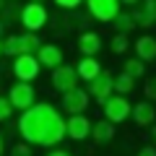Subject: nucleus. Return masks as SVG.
<instances>
[{"label":"nucleus","instance_id":"nucleus-1","mask_svg":"<svg viewBox=\"0 0 156 156\" xmlns=\"http://www.w3.org/2000/svg\"><path fill=\"white\" fill-rule=\"evenodd\" d=\"M18 135L29 146L55 148L60 140H65V117L50 101H34L18 117Z\"/></svg>","mask_w":156,"mask_h":156},{"label":"nucleus","instance_id":"nucleus-2","mask_svg":"<svg viewBox=\"0 0 156 156\" xmlns=\"http://www.w3.org/2000/svg\"><path fill=\"white\" fill-rule=\"evenodd\" d=\"M18 21H21V26L26 29V31L37 34L39 29H44V26H47V21H50V13H47L44 3H31V0H29L26 5L18 11Z\"/></svg>","mask_w":156,"mask_h":156},{"label":"nucleus","instance_id":"nucleus-3","mask_svg":"<svg viewBox=\"0 0 156 156\" xmlns=\"http://www.w3.org/2000/svg\"><path fill=\"white\" fill-rule=\"evenodd\" d=\"M101 109H104V120L112 125H120L125 120H130V101L122 94H112L101 101Z\"/></svg>","mask_w":156,"mask_h":156},{"label":"nucleus","instance_id":"nucleus-4","mask_svg":"<svg viewBox=\"0 0 156 156\" xmlns=\"http://www.w3.org/2000/svg\"><path fill=\"white\" fill-rule=\"evenodd\" d=\"M5 96H8V101H11V107L18 109V112L29 109V107L37 101V91H34V86L29 83V81H13Z\"/></svg>","mask_w":156,"mask_h":156},{"label":"nucleus","instance_id":"nucleus-5","mask_svg":"<svg viewBox=\"0 0 156 156\" xmlns=\"http://www.w3.org/2000/svg\"><path fill=\"white\" fill-rule=\"evenodd\" d=\"M11 70H13V76H16L18 81H29V83H31L34 78H39L42 65L37 62L34 55H16L13 62H11Z\"/></svg>","mask_w":156,"mask_h":156},{"label":"nucleus","instance_id":"nucleus-6","mask_svg":"<svg viewBox=\"0 0 156 156\" xmlns=\"http://www.w3.org/2000/svg\"><path fill=\"white\" fill-rule=\"evenodd\" d=\"M60 104H62V109H65L68 115H83V112L89 109V104H91V96H89L86 89H78L76 86V89H70V91L62 94Z\"/></svg>","mask_w":156,"mask_h":156},{"label":"nucleus","instance_id":"nucleus-7","mask_svg":"<svg viewBox=\"0 0 156 156\" xmlns=\"http://www.w3.org/2000/svg\"><path fill=\"white\" fill-rule=\"evenodd\" d=\"M86 8H89L91 18L101 23H112V18L120 11V0H86Z\"/></svg>","mask_w":156,"mask_h":156},{"label":"nucleus","instance_id":"nucleus-8","mask_svg":"<svg viewBox=\"0 0 156 156\" xmlns=\"http://www.w3.org/2000/svg\"><path fill=\"white\" fill-rule=\"evenodd\" d=\"M78 86V76H76V68L73 65H57L55 70H52V89L60 91V94H65V91L76 89Z\"/></svg>","mask_w":156,"mask_h":156},{"label":"nucleus","instance_id":"nucleus-9","mask_svg":"<svg viewBox=\"0 0 156 156\" xmlns=\"http://www.w3.org/2000/svg\"><path fill=\"white\" fill-rule=\"evenodd\" d=\"M112 94H115V91H112V73L101 68L99 76L89 81V96H91L94 101H99V104H101V101H104L107 96H112Z\"/></svg>","mask_w":156,"mask_h":156},{"label":"nucleus","instance_id":"nucleus-10","mask_svg":"<svg viewBox=\"0 0 156 156\" xmlns=\"http://www.w3.org/2000/svg\"><path fill=\"white\" fill-rule=\"evenodd\" d=\"M91 133V120L86 115H70L65 120V138L70 140H86Z\"/></svg>","mask_w":156,"mask_h":156},{"label":"nucleus","instance_id":"nucleus-11","mask_svg":"<svg viewBox=\"0 0 156 156\" xmlns=\"http://www.w3.org/2000/svg\"><path fill=\"white\" fill-rule=\"evenodd\" d=\"M34 57H37V62L42 68H50V70H55L57 65H62V50L57 44H39V50L34 52Z\"/></svg>","mask_w":156,"mask_h":156},{"label":"nucleus","instance_id":"nucleus-12","mask_svg":"<svg viewBox=\"0 0 156 156\" xmlns=\"http://www.w3.org/2000/svg\"><path fill=\"white\" fill-rule=\"evenodd\" d=\"M130 120H133L138 128H148V125H154V120H156L154 101H135V104H130Z\"/></svg>","mask_w":156,"mask_h":156},{"label":"nucleus","instance_id":"nucleus-13","mask_svg":"<svg viewBox=\"0 0 156 156\" xmlns=\"http://www.w3.org/2000/svg\"><path fill=\"white\" fill-rule=\"evenodd\" d=\"M101 47H104V42L96 31H83L78 37V52L83 57H96L101 52Z\"/></svg>","mask_w":156,"mask_h":156},{"label":"nucleus","instance_id":"nucleus-14","mask_svg":"<svg viewBox=\"0 0 156 156\" xmlns=\"http://www.w3.org/2000/svg\"><path fill=\"white\" fill-rule=\"evenodd\" d=\"M89 138L94 140V143H99V146L112 143V138H115V125L107 122V120H96V122H91V133H89Z\"/></svg>","mask_w":156,"mask_h":156},{"label":"nucleus","instance_id":"nucleus-15","mask_svg":"<svg viewBox=\"0 0 156 156\" xmlns=\"http://www.w3.org/2000/svg\"><path fill=\"white\" fill-rule=\"evenodd\" d=\"M133 50H135V57H138V60L151 62V60H156V39L154 37H138L135 44H133Z\"/></svg>","mask_w":156,"mask_h":156},{"label":"nucleus","instance_id":"nucleus-16","mask_svg":"<svg viewBox=\"0 0 156 156\" xmlns=\"http://www.w3.org/2000/svg\"><path fill=\"white\" fill-rule=\"evenodd\" d=\"M73 68H76V76L81 78V81H86V83H89L91 78H96L99 70H101V65H99L96 57H81L78 65H73Z\"/></svg>","mask_w":156,"mask_h":156},{"label":"nucleus","instance_id":"nucleus-17","mask_svg":"<svg viewBox=\"0 0 156 156\" xmlns=\"http://www.w3.org/2000/svg\"><path fill=\"white\" fill-rule=\"evenodd\" d=\"M39 44H42V39L37 34H31V31L18 34V55H34L39 50Z\"/></svg>","mask_w":156,"mask_h":156},{"label":"nucleus","instance_id":"nucleus-18","mask_svg":"<svg viewBox=\"0 0 156 156\" xmlns=\"http://www.w3.org/2000/svg\"><path fill=\"white\" fill-rule=\"evenodd\" d=\"M133 89H135V81L128 76V73L112 76V91H115V94H122V96H128V94H133Z\"/></svg>","mask_w":156,"mask_h":156},{"label":"nucleus","instance_id":"nucleus-19","mask_svg":"<svg viewBox=\"0 0 156 156\" xmlns=\"http://www.w3.org/2000/svg\"><path fill=\"white\" fill-rule=\"evenodd\" d=\"M112 23H115L117 34H130L135 29V21H133V13L130 11H117V16L112 18Z\"/></svg>","mask_w":156,"mask_h":156},{"label":"nucleus","instance_id":"nucleus-20","mask_svg":"<svg viewBox=\"0 0 156 156\" xmlns=\"http://www.w3.org/2000/svg\"><path fill=\"white\" fill-rule=\"evenodd\" d=\"M122 73H128L133 81H138V78L146 76V62L138 60V57H128V60L122 62Z\"/></svg>","mask_w":156,"mask_h":156},{"label":"nucleus","instance_id":"nucleus-21","mask_svg":"<svg viewBox=\"0 0 156 156\" xmlns=\"http://www.w3.org/2000/svg\"><path fill=\"white\" fill-rule=\"evenodd\" d=\"M109 50L115 52V55H125V52L130 50V37L128 34H115V37L109 39Z\"/></svg>","mask_w":156,"mask_h":156},{"label":"nucleus","instance_id":"nucleus-22","mask_svg":"<svg viewBox=\"0 0 156 156\" xmlns=\"http://www.w3.org/2000/svg\"><path fill=\"white\" fill-rule=\"evenodd\" d=\"M0 47H3V55L5 57H16L18 55V34H5L0 39Z\"/></svg>","mask_w":156,"mask_h":156},{"label":"nucleus","instance_id":"nucleus-23","mask_svg":"<svg viewBox=\"0 0 156 156\" xmlns=\"http://www.w3.org/2000/svg\"><path fill=\"white\" fill-rule=\"evenodd\" d=\"M18 11H21V8H18V3H11V5L3 8V16H0V18H3V21L11 26L13 21H18Z\"/></svg>","mask_w":156,"mask_h":156},{"label":"nucleus","instance_id":"nucleus-24","mask_svg":"<svg viewBox=\"0 0 156 156\" xmlns=\"http://www.w3.org/2000/svg\"><path fill=\"white\" fill-rule=\"evenodd\" d=\"M11 156H34V146H29L26 140H18V143H13Z\"/></svg>","mask_w":156,"mask_h":156},{"label":"nucleus","instance_id":"nucleus-25","mask_svg":"<svg viewBox=\"0 0 156 156\" xmlns=\"http://www.w3.org/2000/svg\"><path fill=\"white\" fill-rule=\"evenodd\" d=\"M13 107H11V101H8V96H0V122H8L13 117Z\"/></svg>","mask_w":156,"mask_h":156},{"label":"nucleus","instance_id":"nucleus-26","mask_svg":"<svg viewBox=\"0 0 156 156\" xmlns=\"http://www.w3.org/2000/svg\"><path fill=\"white\" fill-rule=\"evenodd\" d=\"M138 8L143 13H148V16H156V0H140Z\"/></svg>","mask_w":156,"mask_h":156},{"label":"nucleus","instance_id":"nucleus-27","mask_svg":"<svg viewBox=\"0 0 156 156\" xmlns=\"http://www.w3.org/2000/svg\"><path fill=\"white\" fill-rule=\"evenodd\" d=\"M146 101H154L156 99V81H154V78H148V81H146Z\"/></svg>","mask_w":156,"mask_h":156},{"label":"nucleus","instance_id":"nucleus-28","mask_svg":"<svg viewBox=\"0 0 156 156\" xmlns=\"http://www.w3.org/2000/svg\"><path fill=\"white\" fill-rule=\"evenodd\" d=\"M57 8H65V11H73V8H78L83 0H52Z\"/></svg>","mask_w":156,"mask_h":156},{"label":"nucleus","instance_id":"nucleus-29","mask_svg":"<svg viewBox=\"0 0 156 156\" xmlns=\"http://www.w3.org/2000/svg\"><path fill=\"white\" fill-rule=\"evenodd\" d=\"M47 156H73V154H70V151H65V148H57V146H55V148H50V154H47Z\"/></svg>","mask_w":156,"mask_h":156},{"label":"nucleus","instance_id":"nucleus-30","mask_svg":"<svg viewBox=\"0 0 156 156\" xmlns=\"http://www.w3.org/2000/svg\"><path fill=\"white\" fill-rule=\"evenodd\" d=\"M135 156H156V148H154V146H146V148H140Z\"/></svg>","mask_w":156,"mask_h":156},{"label":"nucleus","instance_id":"nucleus-31","mask_svg":"<svg viewBox=\"0 0 156 156\" xmlns=\"http://www.w3.org/2000/svg\"><path fill=\"white\" fill-rule=\"evenodd\" d=\"M5 31H8V23H5V21H3V18H0V39L5 37Z\"/></svg>","mask_w":156,"mask_h":156},{"label":"nucleus","instance_id":"nucleus-32","mask_svg":"<svg viewBox=\"0 0 156 156\" xmlns=\"http://www.w3.org/2000/svg\"><path fill=\"white\" fill-rule=\"evenodd\" d=\"M120 3H122V5H128V8H135L140 0H120Z\"/></svg>","mask_w":156,"mask_h":156},{"label":"nucleus","instance_id":"nucleus-33","mask_svg":"<svg viewBox=\"0 0 156 156\" xmlns=\"http://www.w3.org/2000/svg\"><path fill=\"white\" fill-rule=\"evenodd\" d=\"M3 154H5V135L0 133V156H3Z\"/></svg>","mask_w":156,"mask_h":156},{"label":"nucleus","instance_id":"nucleus-34","mask_svg":"<svg viewBox=\"0 0 156 156\" xmlns=\"http://www.w3.org/2000/svg\"><path fill=\"white\" fill-rule=\"evenodd\" d=\"M8 5V0H0V13H3V8Z\"/></svg>","mask_w":156,"mask_h":156},{"label":"nucleus","instance_id":"nucleus-35","mask_svg":"<svg viewBox=\"0 0 156 156\" xmlns=\"http://www.w3.org/2000/svg\"><path fill=\"white\" fill-rule=\"evenodd\" d=\"M31 3H44V0H31Z\"/></svg>","mask_w":156,"mask_h":156},{"label":"nucleus","instance_id":"nucleus-36","mask_svg":"<svg viewBox=\"0 0 156 156\" xmlns=\"http://www.w3.org/2000/svg\"><path fill=\"white\" fill-rule=\"evenodd\" d=\"M8 3H18V0H8Z\"/></svg>","mask_w":156,"mask_h":156},{"label":"nucleus","instance_id":"nucleus-37","mask_svg":"<svg viewBox=\"0 0 156 156\" xmlns=\"http://www.w3.org/2000/svg\"><path fill=\"white\" fill-rule=\"evenodd\" d=\"M0 55H3V47H0Z\"/></svg>","mask_w":156,"mask_h":156}]
</instances>
